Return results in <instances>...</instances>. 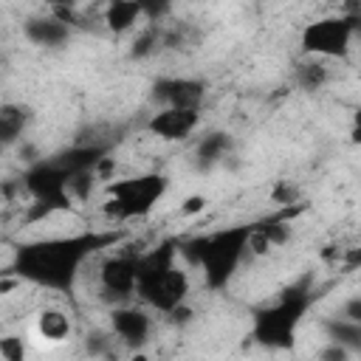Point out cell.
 I'll list each match as a JSON object with an SVG mask.
<instances>
[{
    "mask_svg": "<svg viewBox=\"0 0 361 361\" xmlns=\"http://www.w3.org/2000/svg\"><path fill=\"white\" fill-rule=\"evenodd\" d=\"M203 96L206 85L200 79L186 76H164L149 87V99L152 104H158V110H200Z\"/></svg>",
    "mask_w": 361,
    "mask_h": 361,
    "instance_id": "obj_7",
    "label": "cell"
},
{
    "mask_svg": "<svg viewBox=\"0 0 361 361\" xmlns=\"http://www.w3.org/2000/svg\"><path fill=\"white\" fill-rule=\"evenodd\" d=\"M257 231L268 240V245H285V243L290 240V226H288L285 220H271V223L259 226Z\"/></svg>",
    "mask_w": 361,
    "mask_h": 361,
    "instance_id": "obj_20",
    "label": "cell"
},
{
    "mask_svg": "<svg viewBox=\"0 0 361 361\" xmlns=\"http://www.w3.org/2000/svg\"><path fill=\"white\" fill-rule=\"evenodd\" d=\"M107 243H116V234L85 231L71 237H48V240L25 243L14 254L11 276L28 279L51 290H71L85 259Z\"/></svg>",
    "mask_w": 361,
    "mask_h": 361,
    "instance_id": "obj_1",
    "label": "cell"
},
{
    "mask_svg": "<svg viewBox=\"0 0 361 361\" xmlns=\"http://www.w3.org/2000/svg\"><path fill=\"white\" fill-rule=\"evenodd\" d=\"M175 243H164L149 254L135 257V293L161 313H172L189 293V276L175 265Z\"/></svg>",
    "mask_w": 361,
    "mask_h": 361,
    "instance_id": "obj_3",
    "label": "cell"
},
{
    "mask_svg": "<svg viewBox=\"0 0 361 361\" xmlns=\"http://www.w3.org/2000/svg\"><path fill=\"white\" fill-rule=\"evenodd\" d=\"M200 124V110H158L147 121V130L164 141H183Z\"/></svg>",
    "mask_w": 361,
    "mask_h": 361,
    "instance_id": "obj_10",
    "label": "cell"
},
{
    "mask_svg": "<svg viewBox=\"0 0 361 361\" xmlns=\"http://www.w3.org/2000/svg\"><path fill=\"white\" fill-rule=\"evenodd\" d=\"M110 333L130 350H141L152 333V319L133 305H118L110 310Z\"/></svg>",
    "mask_w": 361,
    "mask_h": 361,
    "instance_id": "obj_9",
    "label": "cell"
},
{
    "mask_svg": "<svg viewBox=\"0 0 361 361\" xmlns=\"http://www.w3.org/2000/svg\"><path fill=\"white\" fill-rule=\"evenodd\" d=\"M206 209V197L203 195H192L183 206H180V214H197V212H203Z\"/></svg>",
    "mask_w": 361,
    "mask_h": 361,
    "instance_id": "obj_24",
    "label": "cell"
},
{
    "mask_svg": "<svg viewBox=\"0 0 361 361\" xmlns=\"http://www.w3.org/2000/svg\"><path fill=\"white\" fill-rule=\"evenodd\" d=\"M231 147H234V141H231V135H228V133H220V130L206 133V135L197 141V149H195L197 169H212V166L223 164V161L228 158Z\"/></svg>",
    "mask_w": 361,
    "mask_h": 361,
    "instance_id": "obj_12",
    "label": "cell"
},
{
    "mask_svg": "<svg viewBox=\"0 0 361 361\" xmlns=\"http://www.w3.org/2000/svg\"><path fill=\"white\" fill-rule=\"evenodd\" d=\"M17 282H20L17 276H11V279H3V282H0V293H6V290H11V288H17Z\"/></svg>",
    "mask_w": 361,
    "mask_h": 361,
    "instance_id": "obj_27",
    "label": "cell"
},
{
    "mask_svg": "<svg viewBox=\"0 0 361 361\" xmlns=\"http://www.w3.org/2000/svg\"><path fill=\"white\" fill-rule=\"evenodd\" d=\"M31 121V110L23 104H0V149L8 144H17Z\"/></svg>",
    "mask_w": 361,
    "mask_h": 361,
    "instance_id": "obj_13",
    "label": "cell"
},
{
    "mask_svg": "<svg viewBox=\"0 0 361 361\" xmlns=\"http://www.w3.org/2000/svg\"><path fill=\"white\" fill-rule=\"evenodd\" d=\"M23 34L31 45H39V48H48V51H59L71 42V28L65 23H59L54 14L28 17L23 23Z\"/></svg>",
    "mask_w": 361,
    "mask_h": 361,
    "instance_id": "obj_11",
    "label": "cell"
},
{
    "mask_svg": "<svg viewBox=\"0 0 361 361\" xmlns=\"http://www.w3.org/2000/svg\"><path fill=\"white\" fill-rule=\"evenodd\" d=\"M169 316H172V322H175V324H186V322L192 319V307L183 302V305H178V307H175Z\"/></svg>",
    "mask_w": 361,
    "mask_h": 361,
    "instance_id": "obj_25",
    "label": "cell"
},
{
    "mask_svg": "<svg viewBox=\"0 0 361 361\" xmlns=\"http://www.w3.org/2000/svg\"><path fill=\"white\" fill-rule=\"evenodd\" d=\"M355 23L347 17H324L302 28V48L310 56H344L353 45Z\"/></svg>",
    "mask_w": 361,
    "mask_h": 361,
    "instance_id": "obj_6",
    "label": "cell"
},
{
    "mask_svg": "<svg viewBox=\"0 0 361 361\" xmlns=\"http://www.w3.org/2000/svg\"><path fill=\"white\" fill-rule=\"evenodd\" d=\"M0 355H3V361H25V341L20 336H3Z\"/></svg>",
    "mask_w": 361,
    "mask_h": 361,
    "instance_id": "obj_21",
    "label": "cell"
},
{
    "mask_svg": "<svg viewBox=\"0 0 361 361\" xmlns=\"http://www.w3.org/2000/svg\"><path fill=\"white\" fill-rule=\"evenodd\" d=\"M135 20H141V3H133V0H116L104 8V25L116 34L121 31H130L135 25Z\"/></svg>",
    "mask_w": 361,
    "mask_h": 361,
    "instance_id": "obj_15",
    "label": "cell"
},
{
    "mask_svg": "<svg viewBox=\"0 0 361 361\" xmlns=\"http://www.w3.org/2000/svg\"><path fill=\"white\" fill-rule=\"evenodd\" d=\"M20 158H25L28 164H37V161H39V152H37L34 144H23V147H20Z\"/></svg>",
    "mask_w": 361,
    "mask_h": 361,
    "instance_id": "obj_26",
    "label": "cell"
},
{
    "mask_svg": "<svg viewBox=\"0 0 361 361\" xmlns=\"http://www.w3.org/2000/svg\"><path fill=\"white\" fill-rule=\"evenodd\" d=\"M254 226H231L209 237H195L178 245V254L203 268L209 288H226L248 254V237Z\"/></svg>",
    "mask_w": 361,
    "mask_h": 361,
    "instance_id": "obj_2",
    "label": "cell"
},
{
    "mask_svg": "<svg viewBox=\"0 0 361 361\" xmlns=\"http://www.w3.org/2000/svg\"><path fill=\"white\" fill-rule=\"evenodd\" d=\"M327 82H330V73H327V68H324L319 59H307V62H302V65L296 68V85H299L302 90H307V93L322 90Z\"/></svg>",
    "mask_w": 361,
    "mask_h": 361,
    "instance_id": "obj_17",
    "label": "cell"
},
{
    "mask_svg": "<svg viewBox=\"0 0 361 361\" xmlns=\"http://www.w3.org/2000/svg\"><path fill=\"white\" fill-rule=\"evenodd\" d=\"M355 355L350 353V350H344V347H338V344H324L322 350H319V361H353Z\"/></svg>",
    "mask_w": 361,
    "mask_h": 361,
    "instance_id": "obj_23",
    "label": "cell"
},
{
    "mask_svg": "<svg viewBox=\"0 0 361 361\" xmlns=\"http://www.w3.org/2000/svg\"><path fill=\"white\" fill-rule=\"evenodd\" d=\"M99 290H102V302L113 307L127 305L130 296L135 293V257L118 254L104 259L99 271Z\"/></svg>",
    "mask_w": 361,
    "mask_h": 361,
    "instance_id": "obj_8",
    "label": "cell"
},
{
    "mask_svg": "<svg viewBox=\"0 0 361 361\" xmlns=\"http://www.w3.org/2000/svg\"><path fill=\"white\" fill-rule=\"evenodd\" d=\"M336 316L344 319V322H355V324H361V296H350V299L341 305V310H338Z\"/></svg>",
    "mask_w": 361,
    "mask_h": 361,
    "instance_id": "obj_22",
    "label": "cell"
},
{
    "mask_svg": "<svg viewBox=\"0 0 361 361\" xmlns=\"http://www.w3.org/2000/svg\"><path fill=\"white\" fill-rule=\"evenodd\" d=\"M169 180L164 175H138L110 183V197L104 203V214L113 220L144 217L166 192Z\"/></svg>",
    "mask_w": 361,
    "mask_h": 361,
    "instance_id": "obj_5",
    "label": "cell"
},
{
    "mask_svg": "<svg viewBox=\"0 0 361 361\" xmlns=\"http://www.w3.org/2000/svg\"><path fill=\"white\" fill-rule=\"evenodd\" d=\"M110 347H113V333L93 330V333L85 336V350H87V355H93V358L110 355Z\"/></svg>",
    "mask_w": 361,
    "mask_h": 361,
    "instance_id": "obj_19",
    "label": "cell"
},
{
    "mask_svg": "<svg viewBox=\"0 0 361 361\" xmlns=\"http://www.w3.org/2000/svg\"><path fill=\"white\" fill-rule=\"evenodd\" d=\"M310 302H313L310 276H302L296 285L285 288L274 305H265L254 313L251 338L265 350H290L296 338V327L302 324Z\"/></svg>",
    "mask_w": 361,
    "mask_h": 361,
    "instance_id": "obj_4",
    "label": "cell"
},
{
    "mask_svg": "<svg viewBox=\"0 0 361 361\" xmlns=\"http://www.w3.org/2000/svg\"><path fill=\"white\" fill-rule=\"evenodd\" d=\"M130 361H147V355H141V353H135V355H133Z\"/></svg>",
    "mask_w": 361,
    "mask_h": 361,
    "instance_id": "obj_28",
    "label": "cell"
},
{
    "mask_svg": "<svg viewBox=\"0 0 361 361\" xmlns=\"http://www.w3.org/2000/svg\"><path fill=\"white\" fill-rule=\"evenodd\" d=\"M322 327H324V336H327L330 344H338V347L350 350L353 355L361 353V324L344 322L338 316H330V319L322 322Z\"/></svg>",
    "mask_w": 361,
    "mask_h": 361,
    "instance_id": "obj_14",
    "label": "cell"
},
{
    "mask_svg": "<svg viewBox=\"0 0 361 361\" xmlns=\"http://www.w3.org/2000/svg\"><path fill=\"white\" fill-rule=\"evenodd\" d=\"M161 42H164L161 31H158L155 25H147V28H141V31L135 34V39H133V45H130V56H133V59H147V56H152V54L161 48Z\"/></svg>",
    "mask_w": 361,
    "mask_h": 361,
    "instance_id": "obj_18",
    "label": "cell"
},
{
    "mask_svg": "<svg viewBox=\"0 0 361 361\" xmlns=\"http://www.w3.org/2000/svg\"><path fill=\"white\" fill-rule=\"evenodd\" d=\"M37 330L42 338L48 341H65L71 336V319L68 313H62L59 307H45L39 313V322H37Z\"/></svg>",
    "mask_w": 361,
    "mask_h": 361,
    "instance_id": "obj_16",
    "label": "cell"
}]
</instances>
